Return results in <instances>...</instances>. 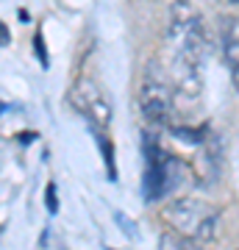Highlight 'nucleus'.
I'll return each mask as SVG.
<instances>
[{
	"mask_svg": "<svg viewBox=\"0 0 239 250\" xmlns=\"http://www.w3.org/2000/svg\"><path fill=\"white\" fill-rule=\"evenodd\" d=\"M145 159H148V170H145V197L148 200L167 197L170 192H175L192 178L189 164L175 156H167L151 136L145 139Z\"/></svg>",
	"mask_w": 239,
	"mask_h": 250,
	"instance_id": "f257e3e1",
	"label": "nucleus"
},
{
	"mask_svg": "<svg viewBox=\"0 0 239 250\" xmlns=\"http://www.w3.org/2000/svg\"><path fill=\"white\" fill-rule=\"evenodd\" d=\"M164 223L189 242H209L217 223V208L197 197H181L164 208Z\"/></svg>",
	"mask_w": 239,
	"mask_h": 250,
	"instance_id": "f03ea898",
	"label": "nucleus"
},
{
	"mask_svg": "<svg viewBox=\"0 0 239 250\" xmlns=\"http://www.w3.org/2000/svg\"><path fill=\"white\" fill-rule=\"evenodd\" d=\"M72 100H75V108L81 114H87L95 125H109V117H111V108H109L106 98L100 95V89L92 83V81H81L75 92H72Z\"/></svg>",
	"mask_w": 239,
	"mask_h": 250,
	"instance_id": "7ed1b4c3",
	"label": "nucleus"
},
{
	"mask_svg": "<svg viewBox=\"0 0 239 250\" xmlns=\"http://www.w3.org/2000/svg\"><path fill=\"white\" fill-rule=\"evenodd\" d=\"M225 59H228L234 86L239 89V17L231 20L225 28Z\"/></svg>",
	"mask_w": 239,
	"mask_h": 250,
	"instance_id": "20e7f679",
	"label": "nucleus"
},
{
	"mask_svg": "<svg viewBox=\"0 0 239 250\" xmlns=\"http://www.w3.org/2000/svg\"><path fill=\"white\" fill-rule=\"evenodd\" d=\"M47 211H50V214L59 211V200H56V187H53V184L47 187Z\"/></svg>",
	"mask_w": 239,
	"mask_h": 250,
	"instance_id": "39448f33",
	"label": "nucleus"
},
{
	"mask_svg": "<svg viewBox=\"0 0 239 250\" xmlns=\"http://www.w3.org/2000/svg\"><path fill=\"white\" fill-rule=\"evenodd\" d=\"M231 3H239V0H231Z\"/></svg>",
	"mask_w": 239,
	"mask_h": 250,
	"instance_id": "423d86ee",
	"label": "nucleus"
}]
</instances>
